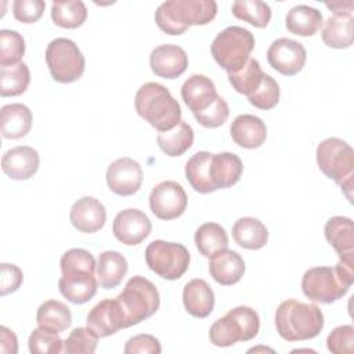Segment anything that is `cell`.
<instances>
[{"instance_id": "obj_45", "label": "cell", "mask_w": 354, "mask_h": 354, "mask_svg": "<svg viewBox=\"0 0 354 354\" xmlns=\"http://www.w3.org/2000/svg\"><path fill=\"white\" fill-rule=\"evenodd\" d=\"M59 267L61 271L64 270H86L90 272H94L97 268L94 256L86 250V249H80V248H73L66 250L61 260H59Z\"/></svg>"}, {"instance_id": "obj_37", "label": "cell", "mask_w": 354, "mask_h": 354, "mask_svg": "<svg viewBox=\"0 0 354 354\" xmlns=\"http://www.w3.org/2000/svg\"><path fill=\"white\" fill-rule=\"evenodd\" d=\"M232 15L254 28H266L271 19V7L261 0H236L231 7Z\"/></svg>"}, {"instance_id": "obj_40", "label": "cell", "mask_w": 354, "mask_h": 354, "mask_svg": "<svg viewBox=\"0 0 354 354\" xmlns=\"http://www.w3.org/2000/svg\"><path fill=\"white\" fill-rule=\"evenodd\" d=\"M28 347L32 354H58L64 351V342L57 330L39 326L29 335Z\"/></svg>"}, {"instance_id": "obj_6", "label": "cell", "mask_w": 354, "mask_h": 354, "mask_svg": "<svg viewBox=\"0 0 354 354\" xmlns=\"http://www.w3.org/2000/svg\"><path fill=\"white\" fill-rule=\"evenodd\" d=\"M116 300L123 313L124 328H130L152 317L160 306V296L156 286L141 275L131 277Z\"/></svg>"}, {"instance_id": "obj_49", "label": "cell", "mask_w": 354, "mask_h": 354, "mask_svg": "<svg viewBox=\"0 0 354 354\" xmlns=\"http://www.w3.org/2000/svg\"><path fill=\"white\" fill-rule=\"evenodd\" d=\"M0 351L15 354L18 351V340L15 333L7 326L0 328Z\"/></svg>"}, {"instance_id": "obj_28", "label": "cell", "mask_w": 354, "mask_h": 354, "mask_svg": "<svg viewBox=\"0 0 354 354\" xmlns=\"http://www.w3.org/2000/svg\"><path fill=\"white\" fill-rule=\"evenodd\" d=\"M95 271L101 288H116L127 274V260L119 252L105 250L98 256Z\"/></svg>"}, {"instance_id": "obj_19", "label": "cell", "mask_w": 354, "mask_h": 354, "mask_svg": "<svg viewBox=\"0 0 354 354\" xmlns=\"http://www.w3.org/2000/svg\"><path fill=\"white\" fill-rule=\"evenodd\" d=\"M69 218L77 231L93 234L104 227L106 221V210L94 196H83L72 205Z\"/></svg>"}, {"instance_id": "obj_24", "label": "cell", "mask_w": 354, "mask_h": 354, "mask_svg": "<svg viewBox=\"0 0 354 354\" xmlns=\"http://www.w3.org/2000/svg\"><path fill=\"white\" fill-rule=\"evenodd\" d=\"M183 303L188 314L195 318H206L214 307L213 289L205 279L195 278L185 283L183 290Z\"/></svg>"}, {"instance_id": "obj_27", "label": "cell", "mask_w": 354, "mask_h": 354, "mask_svg": "<svg viewBox=\"0 0 354 354\" xmlns=\"http://www.w3.org/2000/svg\"><path fill=\"white\" fill-rule=\"evenodd\" d=\"M232 238L243 249L257 250L267 245L268 230L254 217H241L232 225Z\"/></svg>"}, {"instance_id": "obj_48", "label": "cell", "mask_w": 354, "mask_h": 354, "mask_svg": "<svg viewBox=\"0 0 354 354\" xmlns=\"http://www.w3.org/2000/svg\"><path fill=\"white\" fill-rule=\"evenodd\" d=\"M1 277H0V295L6 296L8 293H14L24 281V274L21 268L15 264L3 263L1 267Z\"/></svg>"}, {"instance_id": "obj_43", "label": "cell", "mask_w": 354, "mask_h": 354, "mask_svg": "<svg viewBox=\"0 0 354 354\" xmlns=\"http://www.w3.org/2000/svg\"><path fill=\"white\" fill-rule=\"evenodd\" d=\"M194 116L201 126L206 129H216L227 122L230 116V106L223 97L217 95L206 109L194 113Z\"/></svg>"}, {"instance_id": "obj_10", "label": "cell", "mask_w": 354, "mask_h": 354, "mask_svg": "<svg viewBox=\"0 0 354 354\" xmlns=\"http://www.w3.org/2000/svg\"><path fill=\"white\" fill-rule=\"evenodd\" d=\"M189 260L188 249L177 242L156 239L145 249V261L149 270L167 281L181 278L189 267Z\"/></svg>"}, {"instance_id": "obj_25", "label": "cell", "mask_w": 354, "mask_h": 354, "mask_svg": "<svg viewBox=\"0 0 354 354\" xmlns=\"http://www.w3.org/2000/svg\"><path fill=\"white\" fill-rule=\"evenodd\" d=\"M243 171L242 160L232 152L213 153L210 163V176L214 189L230 188L235 185Z\"/></svg>"}, {"instance_id": "obj_44", "label": "cell", "mask_w": 354, "mask_h": 354, "mask_svg": "<svg viewBox=\"0 0 354 354\" xmlns=\"http://www.w3.org/2000/svg\"><path fill=\"white\" fill-rule=\"evenodd\" d=\"M326 347L333 354H351L354 348V329L351 325L336 326L326 337Z\"/></svg>"}, {"instance_id": "obj_22", "label": "cell", "mask_w": 354, "mask_h": 354, "mask_svg": "<svg viewBox=\"0 0 354 354\" xmlns=\"http://www.w3.org/2000/svg\"><path fill=\"white\" fill-rule=\"evenodd\" d=\"M181 97L192 113L206 109L217 97L216 86L205 75H191L181 86Z\"/></svg>"}, {"instance_id": "obj_9", "label": "cell", "mask_w": 354, "mask_h": 354, "mask_svg": "<svg viewBox=\"0 0 354 354\" xmlns=\"http://www.w3.org/2000/svg\"><path fill=\"white\" fill-rule=\"evenodd\" d=\"M46 62L51 77L64 84L79 80L86 68L84 55L80 48L73 40L66 37H57L48 43Z\"/></svg>"}, {"instance_id": "obj_41", "label": "cell", "mask_w": 354, "mask_h": 354, "mask_svg": "<svg viewBox=\"0 0 354 354\" xmlns=\"http://www.w3.org/2000/svg\"><path fill=\"white\" fill-rule=\"evenodd\" d=\"M98 336L87 326L75 328L64 342V353L66 354H93L97 350Z\"/></svg>"}, {"instance_id": "obj_18", "label": "cell", "mask_w": 354, "mask_h": 354, "mask_svg": "<svg viewBox=\"0 0 354 354\" xmlns=\"http://www.w3.org/2000/svg\"><path fill=\"white\" fill-rule=\"evenodd\" d=\"M324 232L329 245L336 250L339 261L354 266L353 220L343 216H333L326 221Z\"/></svg>"}, {"instance_id": "obj_5", "label": "cell", "mask_w": 354, "mask_h": 354, "mask_svg": "<svg viewBox=\"0 0 354 354\" xmlns=\"http://www.w3.org/2000/svg\"><path fill=\"white\" fill-rule=\"evenodd\" d=\"M315 158L319 170L328 178L333 180L351 202L354 177L353 148L337 137H329L318 144Z\"/></svg>"}, {"instance_id": "obj_35", "label": "cell", "mask_w": 354, "mask_h": 354, "mask_svg": "<svg viewBox=\"0 0 354 354\" xmlns=\"http://www.w3.org/2000/svg\"><path fill=\"white\" fill-rule=\"evenodd\" d=\"M53 22L65 29H76L87 19V8L80 0L54 1L51 4Z\"/></svg>"}, {"instance_id": "obj_17", "label": "cell", "mask_w": 354, "mask_h": 354, "mask_svg": "<svg viewBox=\"0 0 354 354\" xmlns=\"http://www.w3.org/2000/svg\"><path fill=\"white\" fill-rule=\"evenodd\" d=\"M149 66L159 77L176 79L185 72L188 66V55L180 46L162 44L151 51Z\"/></svg>"}, {"instance_id": "obj_4", "label": "cell", "mask_w": 354, "mask_h": 354, "mask_svg": "<svg viewBox=\"0 0 354 354\" xmlns=\"http://www.w3.org/2000/svg\"><path fill=\"white\" fill-rule=\"evenodd\" d=\"M354 266L339 261L335 267H313L301 278V290L311 301L324 304L342 299L354 282Z\"/></svg>"}, {"instance_id": "obj_34", "label": "cell", "mask_w": 354, "mask_h": 354, "mask_svg": "<svg viewBox=\"0 0 354 354\" xmlns=\"http://www.w3.org/2000/svg\"><path fill=\"white\" fill-rule=\"evenodd\" d=\"M36 322L57 332L66 330L72 324L71 308L58 300H46L40 304L36 313Z\"/></svg>"}, {"instance_id": "obj_3", "label": "cell", "mask_w": 354, "mask_h": 354, "mask_svg": "<svg viewBox=\"0 0 354 354\" xmlns=\"http://www.w3.org/2000/svg\"><path fill=\"white\" fill-rule=\"evenodd\" d=\"M136 112L158 131H167L181 120V106L160 83L142 84L134 98Z\"/></svg>"}, {"instance_id": "obj_15", "label": "cell", "mask_w": 354, "mask_h": 354, "mask_svg": "<svg viewBox=\"0 0 354 354\" xmlns=\"http://www.w3.org/2000/svg\"><path fill=\"white\" fill-rule=\"evenodd\" d=\"M58 281L59 293L73 304H84L94 297L98 289V279L94 272L86 270H64Z\"/></svg>"}, {"instance_id": "obj_36", "label": "cell", "mask_w": 354, "mask_h": 354, "mask_svg": "<svg viewBox=\"0 0 354 354\" xmlns=\"http://www.w3.org/2000/svg\"><path fill=\"white\" fill-rule=\"evenodd\" d=\"M30 82V72L25 62L0 68L1 97H15L26 91Z\"/></svg>"}, {"instance_id": "obj_14", "label": "cell", "mask_w": 354, "mask_h": 354, "mask_svg": "<svg viewBox=\"0 0 354 354\" xmlns=\"http://www.w3.org/2000/svg\"><path fill=\"white\" fill-rule=\"evenodd\" d=\"M108 188L120 196L136 194L142 184V169L140 163L131 158H119L106 169Z\"/></svg>"}, {"instance_id": "obj_21", "label": "cell", "mask_w": 354, "mask_h": 354, "mask_svg": "<svg viewBox=\"0 0 354 354\" xmlns=\"http://www.w3.org/2000/svg\"><path fill=\"white\" fill-rule=\"evenodd\" d=\"M230 133L236 145L246 149L261 147L267 138L266 123L254 115H238L230 126Z\"/></svg>"}, {"instance_id": "obj_47", "label": "cell", "mask_w": 354, "mask_h": 354, "mask_svg": "<svg viewBox=\"0 0 354 354\" xmlns=\"http://www.w3.org/2000/svg\"><path fill=\"white\" fill-rule=\"evenodd\" d=\"M123 351L126 354H159L162 353V347L155 336L142 333L130 337Z\"/></svg>"}, {"instance_id": "obj_11", "label": "cell", "mask_w": 354, "mask_h": 354, "mask_svg": "<svg viewBox=\"0 0 354 354\" xmlns=\"http://www.w3.org/2000/svg\"><path fill=\"white\" fill-rule=\"evenodd\" d=\"M188 198L177 181L166 180L156 184L149 195V209L160 220L180 217L187 209Z\"/></svg>"}, {"instance_id": "obj_31", "label": "cell", "mask_w": 354, "mask_h": 354, "mask_svg": "<svg viewBox=\"0 0 354 354\" xmlns=\"http://www.w3.org/2000/svg\"><path fill=\"white\" fill-rule=\"evenodd\" d=\"M156 142L167 156H181L192 147L194 130L187 122L180 120V123L173 129L159 131Z\"/></svg>"}, {"instance_id": "obj_7", "label": "cell", "mask_w": 354, "mask_h": 354, "mask_svg": "<svg viewBox=\"0 0 354 354\" xmlns=\"http://www.w3.org/2000/svg\"><path fill=\"white\" fill-rule=\"evenodd\" d=\"M260 329L259 314L248 306H238L216 319L209 330L210 342L217 347H230L238 342H249Z\"/></svg>"}, {"instance_id": "obj_42", "label": "cell", "mask_w": 354, "mask_h": 354, "mask_svg": "<svg viewBox=\"0 0 354 354\" xmlns=\"http://www.w3.org/2000/svg\"><path fill=\"white\" fill-rule=\"evenodd\" d=\"M248 100L253 106L259 109H272L279 101V84L272 76L264 73L260 86L248 97Z\"/></svg>"}, {"instance_id": "obj_39", "label": "cell", "mask_w": 354, "mask_h": 354, "mask_svg": "<svg viewBox=\"0 0 354 354\" xmlns=\"http://www.w3.org/2000/svg\"><path fill=\"white\" fill-rule=\"evenodd\" d=\"M25 54V40L17 30H0V68L22 62Z\"/></svg>"}, {"instance_id": "obj_32", "label": "cell", "mask_w": 354, "mask_h": 354, "mask_svg": "<svg viewBox=\"0 0 354 354\" xmlns=\"http://www.w3.org/2000/svg\"><path fill=\"white\" fill-rule=\"evenodd\" d=\"M354 19L353 17H329L322 26V41L330 48H347L353 44Z\"/></svg>"}, {"instance_id": "obj_23", "label": "cell", "mask_w": 354, "mask_h": 354, "mask_svg": "<svg viewBox=\"0 0 354 354\" xmlns=\"http://www.w3.org/2000/svg\"><path fill=\"white\" fill-rule=\"evenodd\" d=\"M210 277L223 286L239 282L245 274V261L235 250H223L209 261Z\"/></svg>"}, {"instance_id": "obj_1", "label": "cell", "mask_w": 354, "mask_h": 354, "mask_svg": "<svg viewBox=\"0 0 354 354\" xmlns=\"http://www.w3.org/2000/svg\"><path fill=\"white\" fill-rule=\"evenodd\" d=\"M216 14L217 3L213 0H169L156 8L155 22L162 32L177 36L189 26L212 22Z\"/></svg>"}, {"instance_id": "obj_38", "label": "cell", "mask_w": 354, "mask_h": 354, "mask_svg": "<svg viewBox=\"0 0 354 354\" xmlns=\"http://www.w3.org/2000/svg\"><path fill=\"white\" fill-rule=\"evenodd\" d=\"M263 75L264 72L261 71L260 62L254 58H249V61L239 71L228 73V80L235 91L249 97L260 86Z\"/></svg>"}, {"instance_id": "obj_2", "label": "cell", "mask_w": 354, "mask_h": 354, "mask_svg": "<svg viewBox=\"0 0 354 354\" xmlns=\"http://www.w3.org/2000/svg\"><path fill=\"white\" fill-rule=\"evenodd\" d=\"M275 328L288 342L314 339L324 328V314L317 304L289 299L275 311Z\"/></svg>"}, {"instance_id": "obj_26", "label": "cell", "mask_w": 354, "mask_h": 354, "mask_svg": "<svg viewBox=\"0 0 354 354\" xmlns=\"http://www.w3.org/2000/svg\"><path fill=\"white\" fill-rule=\"evenodd\" d=\"M1 136L8 140H18L25 137L32 127V112L30 109L21 104H7L1 106L0 111Z\"/></svg>"}, {"instance_id": "obj_12", "label": "cell", "mask_w": 354, "mask_h": 354, "mask_svg": "<svg viewBox=\"0 0 354 354\" xmlns=\"http://www.w3.org/2000/svg\"><path fill=\"white\" fill-rule=\"evenodd\" d=\"M306 59V48L301 43L293 39L279 37L274 40L267 50V61L270 66L285 76L297 75L304 68Z\"/></svg>"}, {"instance_id": "obj_13", "label": "cell", "mask_w": 354, "mask_h": 354, "mask_svg": "<svg viewBox=\"0 0 354 354\" xmlns=\"http://www.w3.org/2000/svg\"><path fill=\"white\" fill-rule=\"evenodd\" d=\"M152 231V224L148 216L134 207L124 209L116 214L112 224V232L115 238L127 246H136L141 243Z\"/></svg>"}, {"instance_id": "obj_50", "label": "cell", "mask_w": 354, "mask_h": 354, "mask_svg": "<svg viewBox=\"0 0 354 354\" xmlns=\"http://www.w3.org/2000/svg\"><path fill=\"white\" fill-rule=\"evenodd\" d=\"M335 15L339 17H353V6L354 3L351 0L347 1H333L325 4Z\"/></svg>"}, {"instance_id": "obj_29", "label": "cell", "mask_w": 354, "mask_h": 354, "mask_svg": "<svg viewBox=\"0 0 354 354\" xmlns=\"http://www.w3.org/2000/svg\"><path fill=\"white\" fill-rule=\"evenodd\" d=\"M322 25V14L319 10L299 4L292 7L285 17L286 29L297 36H313Z\"/></svg>"}, {"instance_id": "obj_33", "label": "cell", "mask_w": 354, "mask_h": 354, "mask_svg": "<svg viewBox=\"0 0 354 354\" xmlns=\"http://www.w3.org/2000/svg\"><path fill=\"white\" fill-rule=\"evenodd\" d=\"M195 245L203 257L212 259L228 248V235L217 223H205L195 231Z\"/></svg>"}, {"instance_id": "obj_20", "label": "cell", "mask_w": 354, "mask_h": 354, "mask_svg": "<svg viewBox=\"0 0 354 354\" xmlns=\"http://www.w3.org/2000/svg\"><path fill=\"white\" fill-rule=\"evenodd\" d=\"M40 163L39 153L29 145H19L4 152L1 169L11 180H28L37 171Z\"/></svg>"}, {"instance_id": "obj_30", "label": "cell", "mask_w": 354, "mask_h": 354, "mask_svg": "<svg viewBox=\"0 0 354 354\" xmlns=\"http://www.w3.org/2000/svg\"><path fill=\"white\" fill-rule=\"evenodd\" d=\"M212 156L213 153L207 151H199L185 163V177L191 187L199 194H210L216 191L210 176Z\"/></svg>"}, {"instance_id": "obj_46", "label": "cell", "mask_w": 354, "mask_h": 354, "mask_svg": "<svg viewBox=\"0 0 354 354\" xmlns=\"http://www.w3.org/2000/svg\"><path fill=\"white\" fill-rule=\"evenodd\" d=\"M44 7L46 3L43 0H15L12 3V14L22 24H33L41 18Z\"/></svg>"}, {"instance_id": "obj_8", "label": "cell", "mask_w": 354, "mask_h": 354, "mask_svg": "<svg viewBox=\"0 0 354 354\" xmlns=\"http://www.w3.org/2000/svg\"><path fill=\"white\" fill-rule=\"evenodd\" d=\"M254 36L242 26H228L213 40L210 51L214 61L228 73L239 71L250 58Z\"/></svg>"}, {"instance_id": "obj_16", "label": "cell", "mask_w": 354, "mask_h": 354, "mask_svg": "<svg viewBox=\"0 0 354 354\" xmlns=\"http://www.w3.org/2000/svg\"><path fill=\"white\" fill-rule=\"evenodd\" d=\"M86 324L98 337H106L124 329V318L118 300L105 299L97 303L88 311Z\"/></svg>"}]
</instances>
